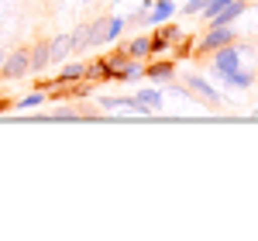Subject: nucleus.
Instances as JSON below:
<instances>
[{"mask_svg": "<svg viewBox=\"0 0 258 241\" xmlns=\"http://www.w3.org/2000/svg\"><path fill=\"white\" fill-rule=\"evenodd\" d=\"M31 73V59H28V48H14L7 59L0 62V76L4 80H24Z\"/></svg>", "mask_w": 258, "mask_h": 241, "instance_id": "nucleus-3", "label": "nucleus"}, {"mask_svg": "<svg viewBox=\"0 0 258 241\" xmlns=\"http://www.w3.org/2000/svg\"><path fill=\"white\" fill-rule=\"evenodd\" d=\"M135 97H138V103H141V114H152V110L162 107V90H141Z\"/></svg>", "mask_w": 258, "mask_h": 241, "instance_id": "nucleus-13", "label": "nucleus"}, {"mask_svg": "<svg viewBox=\"0 0 258 241\" xmlns=\"http://www.w3.org/2000/svg\"><path fill=\"white\" fill-rule=\"evenodd\" d=\"M186 90H189L193 97H200V100H207V103H220V90H217V86H214L210 80L197 76V73L186 80Z\"/></svg>", "mask_w": 258, "mask_h": 241, "instance_id": "nucleus-4", "label": "nucleus"}, {"mask_svg": "<svg viewBox=\"0 0 258 241\" xmlns=\"http://www.w3.org/2000/svg\"><path fill=\"white\" fill-rule=\"evenodd\" d=\"M203 7H207V0H189V4H186L182 11H186V14H200Z\"/></svg>", "mask_w": 258, "mask_h": 241, "instance_id": "nucleus-19", "label": "nucleus"}, {"mask_svg": "<svg viewBox=\"0 0 258 241\" xmlns=\"http://www.w3.org/2000/svg\"><path fill=\"white\" fill-rule=\"evenodd\" d=\"M124 24H127L124 18H107V28H103V45H107V41H117L120 31H124Z\"/></svg>", "mask_w": 258, "mask_h": 241, "instance_id": "nucleus-15", "label": "nucleus"}, {"mask_svg": "<svg viewBox=\"0 0 258 241\" xmlns=\"http://www.w3.org/2000/svg\"><path fill=\"white\" fill-rule=\"evenodd\" d=\"M28 59H31V73H41L45 66H52V52H48V41H38L31 52H28Z\"/></svg>", "mask_w": 258, "mask_h": 241, "instance_id": "nucleus-9", "label": "nucleus"}, {"mask_svg": "<svg viewBox=\"0 0 258 241\" xmlns=\"http://www.w3.org/2000/svg\"><path fill=\"white\" fill-rule=\"evenodd\" d=\"M172 14H176V4H172V0H155L145 18H148V24H162V21H169Z\"/></svg>", "mask_w": 258, "mask_h": 241, "instance_id": "nucleus-8", "label": "nucleus"}, {"mask_svg": "<svg viewBox=\"0 0 258 241\" xmlns=\"http://www.w3.org/2000/svg\"><path fill=\"white\" fill-rule=\"evenodd\" d=\"M145 76H148V80H155V83H165V80H172V76H176V62H172V59L148 62V66H145Z\"/></svg>", "mask_w": 258, "mask_h": 241, "instance_id": "nucleus-5", "label": "nucleus"}, {"mask_svg": "<svg viewBox=\"0 0 258 241\" xmlns=\"http://www.w3.org/2000/svg\"><path fill=\"white\" fill-rule=\"evenodd\" d=\"M234 41V28L231 24H207V35L197 41V55H214L217 48Z\"/></svg>", "mask_w": 258, "mask_h": 241, "instance_id": "nucleus-1", "label": "nucleus"}, {"mask_svg": "<svg viewBox=\"0 0 258 241\" xmlns=\"http://www.w3.org/2000/svg\"><path fill=\"white\" fill-rule=\"evenodd\" d=\"M159 52H172V48H169V38L162 31H155L152 35V55H159Z\"/></svg>", "mask_w": 258, "mask_h": 241, "instance_id": "nucleus-17", "label": "nucleus"}, {"mask_svg": "<svg viewBox=\"0 0 258 241\" xmlns=\"http://www.w3.org/2000/svg\"><path fill=\"white\" fill-rule=\"evenodd\" d=\"M244 52H248V48H241V45H234V41L224 45V48H217V52H214V73H217L220 80H224L227 73H234V69L241 66V55H244Z\"/></svg>", "mask_w": 258, "mask_h": 241, "instance_id": "nucleus-2", "label": "nucleus"}, {"mask_svg": "<svg viewBox=\"0 0 258 241\" xmlns=\"http://www.w3.org/2000/svg\"><path fill=\"white\" fill-rule=\"evenodd\" d=\"M224 83H227V86H234V90H251V83H255V73H251V69H234V73H227V76H224Z\"/></svg>", "mask_w": 258, "mask_h": 241, "instance_id": "nucleus-11", "label": "nucleus"}, {"mask_svg": "<svg viewBox=\"0 0 258 241\" xmlns=\"http://www.w3.org/2000/svg\"><path fill=\"white\" fill-rule=\"evenodd\" d=\"M48 52H52V62H62L73 52V35H55V38L48 41Z\"/></svg>", "mask_w": 258, "mask_h": 241, "instance_id": "nucleus-12", "label": "nucleus"}, {"mask_svg": "<svg viewBox=\"0 0 258 241\" xmlns=\"http://www.w3.org/2000/svg\"><path fill=\"white\" fill-rule=\"evenodd\" d=\"M86 80H93V83H103V80H110V66H107V59H97V62H90V66H86Z\"/></svg>", "mask_w": 258, "mask_h": 241, "instance_id": "nucleus-14", "label": "nucleus"}, {"mask_svg": "<svg viewBox=\"0 0 258 241\" xmlns=\"http://www.w3.org/2000/svg\"><path fill=\"white\" fill-rule=\"evenodd\" d=\"M124 52H127V59H148V55H152V38H148V35H141V38H135V41H127V45H124Z\"/></svg>", "mask_w": 258, "mask_h": 241, "instance_id": "nucleus-10", "label": "nucleus"}, {"mask_svg": "<svg viewBox=\"0 0 258 241\" xmlns=\"http://www.w3.org/2000/svg\"><path fill=\"white\" fill-rule=\"evenodd\" d=\"M38 103H45V90H35V93H28L24 100H18L14 107H38Z\"/></svg>", "mask_w": 258, "mask_h": 241, "instance_id": "nucleus-18", "label": "nucleus"}, {"mask_svg": "<svg viewBox=\"0 0 258 241\" xmlns=\"http://www.w3.org/2000/svg\"><path fill=\"white\" fill-rule=\"evenodd\" d=\"M244 11H248V0H231L224 11H217V14H214V21H210V24H234Z\"/></svg>", "mask_w": 258, "mask_h": 241, "instance_id": "nucleus-6", "label": "nucleus"}, {"mask_svg": "<svg viewBox=\"0 0 258 241\" xmlns=\"http://www.w3.org/2000/svg\"><path fill=\"white\" fill-rule=\"evenodd\" d=\"M227 4H231V0H207V7L200 11V18H203L207 24H210V21H214V14H217V11H224Z\"/></svg>", "mask_w": 258, "mask_h": 241, "instance_id": "nucleus-16", "label": "nucleus"}, {"mask_svg": "<svg viewBox=\"0 0 258 241\" xmlns=\"http://www.w3.org/2000/svg\"><path fill=\"white\" fill-rule=\"evenodd\" d=\"M138 76H145L141 59H127L124 66H117V69L110 73V80H117V83H131V80H138Z\"/></svg>", "mask_w": 258, "mask_h": 241, "instance_id": "nucleus-7", "label": "nucleus"}]
</instances>
